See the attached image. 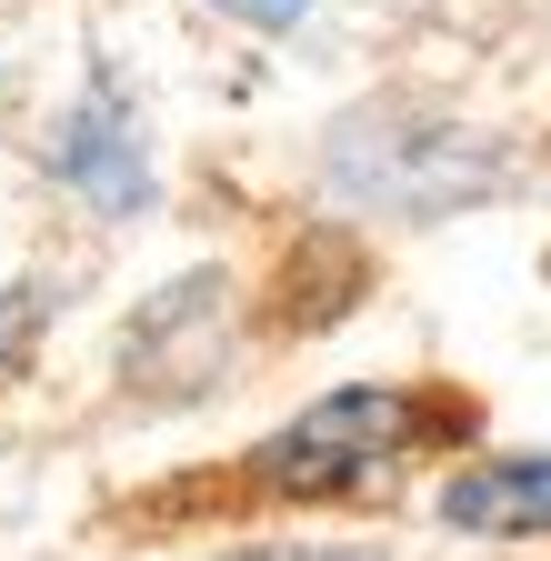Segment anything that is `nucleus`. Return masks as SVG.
<instances>
[{"label":"nucleus","instance_id":"nucleus-1","mask_svg":"<svg viewBox=\"0 0 551 561\" xmlns=\"http://www.w3.org/2000/svg\"><path fill=\"white\" fill-rule=\"evenodd\" d=\"M411 432H422V401H411V391L352 381V391L311 401L291 432H271L251 471H261L271 491H291V502H341V491L391 481V461L411 451Z\"/></svg>","mask_w":551,"mask_h":561},{"label":"nucleus","instance_id":"nucleus-4","mask_svg":"<svg viewBox=\"0 0 551 561\" xmlns=\"http://www.w3.org/2000/svg\"><path fill=\"white\" fill-rule=\"evenodd\" d=\"M211 11H231V21H251V31H291L311 0H211Z\"/></svg>","mask_w":551,"mask_h":561},{"label":"nucleus","instance_id":"nucleus-5","mask_svg":"<svg viewBox=\"0 0 551 561\" xmlns=\"http://www.w3.org/2000/svg\"><path fill=\"white\" fill-rule=\"evenodd\" d=\"M321 561H371V551H321Z\"/></svg>","mask_w":551,"mask_h":561},{"label":"nucleus","instance_id":"nucleus-2","mask_svg":"<svg viewBox=\"0 0 551 561\" xmlns=\"http://www.w3.org/2000/svg\"><path fill=\"white\" fill-rule=\"evenodd\" d=\"M50 171L60 191H81L91 210L130 221V210H151V140H141V111L120 101V81H91L50 130Z\"/></svg>","mask_w":551,"mask_h":561},{"label":"nucleus","instance_id":"nucleus-3","mask_svg":"<svg viewBox=\"0 0 551 561\" xmlns=\"http://www.w3.org/2000/svg\"><path fill=\"white\" fill-rule=\"evenodd\" d=\"M441 522H451V531H481V541H541V531H551V451L471 461V471L441 491Z\"/></svg>","mask_w":551,"mask_h":561}]
</instances>
